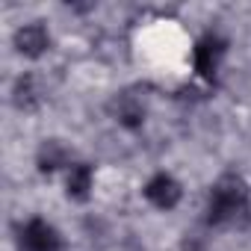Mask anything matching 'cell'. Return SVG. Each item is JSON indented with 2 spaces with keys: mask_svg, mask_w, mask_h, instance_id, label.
Here are the masks:
<instances>
[{
  "mask_svg": "<svg viewBox=\"0 0 251 251\" xmlns=\"http://www.w3.org/2000/svg\"><path fill=\"white\" fill-rule=\"evenodd\" d=\"M112 112H115L118 124H124V127H130V130L142 127V121H145V106H142V100H139L136 95H130V92H124V95H118V98L112 100Z\"/></svg>",
  "mask_w": 251,
  "mask_h": 251,
  "instance_id": "6",
  "label": "cell"
},
{
  "mask_svg": "<svg viewBox=\"0 0 251 251\" xmlns=\"http://www.w3.org/2000/svg\"><path fill=\"white\" fill-rule=\"evenodd\" d=\"M145 198H148L154 207H160V210H175V207L180 204V198H183V189H180V183H177L172 175L160 172V175H154V177L145 183Z\"/></svg>",
  "mask_w": 251,
  "mask_h": 251,
  "instance_id": "4",
  "label": "cell"
},
{
  "mask_svg": "<svg viewBox=\"0 0 251 251\" xmlns=\"http://www.w3.org/2000/svg\"><path fill=\"white\" fill-rule=\"evenodd\" d=\"M68 198H74V201H86L89 195H92V166H86V163H77V166H71L68 169Z\"/></svg>",
  "mask_w": 251,
  "mask_h": 251,
  "instance_id": "9",
  "label": "cell"
},
{
  "mask_svg": "<svg viewBox=\"0 0 251 251\" xmlns=\"http://www.w3.org/2000/svg\"><path fill=\"white\" fill-rule=\"evenodd\" d=\"M12 103L24 112H33L39 103H42V89H39V80L36 74H21L15 80V89H12Z\"/></svg>",
  "mask_w": 251,
  "mask_h": 251,
  "instance_id": "7",
  "label": "cell"
},
{
  "mask_svg": "<svg viewBox=\"0 0 251 251\" xmlns=\"http://www.w3.org/2000/svg\"><path fill=\"white\" fill-rule=\"evenodd\" d=\"M15 48H18V53H24V56H30V59H39V56L50 48V33H48V27L39 24V21L24 24V27L15 33Z\"/></svg>",
  "mask_w": 251,
  "mask_h": 251,
  "instance_id": "5",
  "label": "cell"
},
{
  "mask_svg": "<svg viewBox=\"0 0 251 251\" xmlns=\"http://www.w3.org/2000/svg\"><path fill=\"white\" fill-rule=\"evenodd\" d=\"M68 148L62 145V142H56V139H48L42 148H39V157H36V163H39V172L42 175H53L56 169H62L65 163H68Z\"/></svg>",
  "mask_w": 251,
  "mask_h": 251,
  "instance_id": "8",
  "label": "cell"
},
{
  "mask_svg": "<svg viewBox=\"0 0 251 251\" xmlns=\"http://www.w3.org/2000/svg\"><path fill=\"white\" fill-rule=\"evenodd\" d=\"M21 251H62V236L45 219H30L21 227Z\"/></svg>",
  "mask_w": 251,
  "mask_h": 251,
  "instance_id": "3",
  "label": "cell"
},
{
  "mask_svg": "<svg viewBox=\"0 0 251 251\" xmlns=\"http://www.w3.org/2000/svg\"><path fill=\"white\" fill-rule=\"evenodd\" d=\"M225 53H227V42H225L219 33H207V36L195 45V50H192L195 71H198L201 77L213 80L216 71H219V65H222V59H225Z\"/></svg>",
  "mask_w": 251,
  "mask_h": 251,
  "instance_id": "2",
  "label": "cell"
},
{
  "mask_svg": "<svg viewBox=\"0 0 251 251\" xmlns=\"http://www.w3.org/2000/svg\"><path fill=\"white\" fill-rule=\"evenodd\" d=\"M248 210V189L236 175H225L213 183L210 201H207V222L210 225H227L236 222Z\"/></svg>",
  "mask_w": 251,
  "mask_h": 251,
  "instance_id": "1",
  "label": "cell"
}]
</instances>
